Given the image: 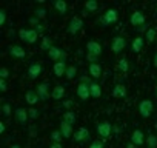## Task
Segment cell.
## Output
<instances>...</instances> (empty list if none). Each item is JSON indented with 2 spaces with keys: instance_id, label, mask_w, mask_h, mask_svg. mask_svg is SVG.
<instances>
[{
  "instance_id": "obj_42",
  "label": "cell",
  "mask_w": 157,
  "mask_h": 148,
  "mask_svg": "<svg viewBox=\"0 0 157 148\" xmlns=\"http://www.w3.org/2000/svg\"><path fill=\"white\" fill-rule=\"evenodd\" d=\"M86 60L91 62V63H97L99 57H96V56H93V54H86Z\"/></svg>"
},
{
  "instance_id": "obj_45",
  "label": "cell",
  "mask_w": 157,
  "mask_h": 148,
  "mask_svg": "<svg viewBox=\"0 0 157 148\" xmlns=\"http://www.w3.org/2000/svg\"><path fill=\"white\" fill-rule=\"evenodd\" d=\"M80 82H83V84H91V80H90L88 76H82V77H80Z\"/></svg>"
},
{
  "instance_id": "obj_11",
  "label": "cell",
  "mask_w": 157,
  "mask_h": 148,
  "mask_svg": "<svg viewBox=\"0 0 157 148\" xmlns=\"http://www.w3.org/2000/svg\"><path fill=\"white\" fill-rule=\"evenodd\" d=\"M86 54H93L96 57H100L102 56V45L96 40H90L86 43Z\"/></svg>"
},
{
  "instance_id": "obj_43",
  "label": "cell",
  "mask_w": 157,
  "mask_h": 148,
  "mask_svg": "<svg viewBox=\"0 0 157 148\" xmlns=\"http://www.w3.org/2000/svg\"><path fill=\"white\" fill-rule=\"evenodd\" d=\"M72 103H74L72 100H65V102H63V107H65L66 110H69V108L72 107Z\"/></svg>"
},
{
  "instance_id": "obj_4",
  "label": "cell",
  "mask_w": 157,
  "mask_h": 148,
  "mask_svg": "<svg viewBox=\"0 0 157 148\" xmlns=\"http://www.w3.org/2000/svg\"><path fill=\"white\" fill-rule=\"evenodd\" d=\"M83 19L82 17H78V16H74L71 17V20L68 22V33L71 36H75L77 33H80L83 29Z\"/></svg>"
},
{
  "instance_id": "obj_41",
  "label": "cell",
  "mask_w": 157,
  "mask_h": 148,
  "mask_svg": "<svg viewBox=\"0 0 157 148\" xmlns=\"http://www.w3.org/2000/svg\"><path fill=\"white\" fill-rule=\"evenodd\" d=\"M5 22H6V11L0 10V25H5Z\"/></svg>"
},
{
  "instance_id": "obj_52",
  "label": "cell",
  "mask_w": 157,
  "mask_h": 148,
  "mask_svg": "<svg viewBox=\"0 0 157 148\" xmlns=\"http://www.w3.org/2000/svg\"><path fill=\"white\" fill-rule=\"evenodd\" d=\"M155 43H157V39H155Z\"/></svg>"
},
{
  "instance_id": "obj_18",
  "label": "cell",
  "mask_w": 157,
  "mask_h": 148,
  "mask_svg": "<svg viewBox=\"0 0 157 148\" xmlns=\"http://www.w3.org/2000/svg\"><path fill=\"white\" fill-rule=\"evenodd\" d=\"M10 56L11 57H16V59H23L26 56V51L20 45H11L10 46Z\"/></svg>"
},
{
  "instance_id": "obj_32",
  "label": "cell",
  "mask_w": 157,
  "mask_h": 148,
  "mask_svg": "<svg viewBox=\"0 0 157 148\" xmlns=\"http://www.w3.org/2000/svg\"><path fill=\"white\" fill-rule=\"evenodd\" d=\"M146 145H148V148H157V136L155 134H148Z\"/></svg>"
},
{
  "instance_id": "obj_48",
  "label": "cell",
  "mask_w": 157,
  "mask_h": 148,
  "mask_svg": "<svg viewBox=\"0 0 157 148\" xmlns=\"http://www.w3.org/2000/svg\"><path fill=\"white\" fill-rule=\"evenodd\" d=\"M152 63H154V66L157 68V53L154 54V60H152Z\"/></svg>"
},
{
  "instance_id": "obj_22",
  "label": "cell",
  "mask_w": 157,
  "mask_h": 148,
  "mask_svg": "<svg viewBox=\"0 0 157 148\" xmlns=\"http://www.w3.org/2000/svg\"><path fill=\"white\" fill-rule=\"evenodd\" d=\"M60 133H62V136L65 137V139H69V137H72V125H69V123H66V122H60Z\"/></svg>"
},
{
  "instance_id": "obj_38",
  "label": "cell",
  "mask_w": 157,
  "mask_h": 148,
  "mask_svg": "<svg viewBox=\"0 0 157 148\" xmlns=\"http://www.w3.org/2000/svg\"><path fill=\"white\" fill-rule=\"evenodd\" d=\"M90 148H103V140H93L91 142V145H90Z\"/></svg>"
},
{
  "instance_id": "obj_39",
  "label": "cell",
  "mask_w": 157,
  "mask_h": 148,
  "mask_svg": "<svg viewBox=\"0 0 157 148\" xmlns=\"http://www.w3.org/2000/svg\"><path fill=\"white\" fill-rule=\"evenodd\" d=\"M28 22H29V25H33V26H34V29L40 25V20H39L36 16H34V17H29V20H28Z\"/></svg>"
},
{
  "instance_id": "obj_17",
  "label": "cell",
  "mask_w": 157,
  "mask_h": 148,
  "mask_svg": "<svg viewBox=\"0 0 157 148\" xmlns=\"http://www.w3.org/2000/svg\"><path fill=\"white\" fill-rule=\"evenodd\" d=\"M14 117H16V120H17L20 125H25V123L28 122V119H29L28 110H25V108H17V110L14 111Z\"/></svg>"
},
{
  "instance_id": "obj_36",
  "label": "cell",
  "mask_w": 157,
  "mask_h": 148,
  "mask_svg": "<svg viewBox=\"0 0 157 148\" xmlns=\"http://www.w3.org/2000/svg\"><path fill=\"white\" fill-rule=\"evenodd\" d=\"M28 114H29V119L36 120V119L40 116V111H39L37 108H29V110H28Z\"/></svg>"
},
{
  "instance_id": "obj_9",
  "label": "cell",
  "mask_w": 157,
  "mask_h": 148,
  "mask_svg": "<svg viewBox=\"0 0 157 148\" xmlns=\"http://www.w3.org/2000/svg\"><path fill=\"white\" fill-rule=\"evenodd\" d=\"M66 69H68V65H66V59H62L59 62L54 63L52 66V71H54V76L56 77H62L66 74Z\"/></svg>"
},
{
  "instance_id": "obj_6",
  "label": "cell",
  "mask_w": 157,
  "mask_h": 148,
  "mask_svg": "<svg viewBox=\"0 0 157 148\" xmlns=\"http://www.w3.org/2000/svg\"><path fill=\"white\" fill-rule=\"evenodd\" d=\"M125 48H126V39H125V37L116 36V37L111 40V49H113L114 54H120Z\"/></svg>"
},
{
  "instance_id": "obj_49",
  "label": "cell",
  "mask_w": 157,
  "mask_h": 148,
  "mask_svg": "<svg viewBox=\"0 0 157 148\" xmlns=\"http://www.w3.org/2000/svg\"><path fill=\"white\" fill-rule=\"evenodd\" d=\"M126 148H136V145H134V143H132V142H129V143H128V145H126Z\"/></svg>"
},
{
  "instance_id": "obj_3",
  "label": "cell",
  "mask_w": 157,
  "mask_h": 148,
  "mask_svg": "<svg viewBox=\"0 0 157 148\" xmlns=\"http://www.w3.org/2000/svg\"><path fill=\"white\" fill-rule=\"evenodd\" d=\"M137 110H139V114H140L143 119H148V117H151V116H152L154 103H152V100H149V99H143V100H140V102H139Z\"/></svg>"
},
{
  "instance_id": "obj_37",
  "label": "cell",
  "mask_w": 157,
  "mask_h": 148,
  "mask_svg": "<svg viewBox=\"0 0 157 148\" xmlns=\"http://www.w3.org/2000/svg\"><path fill=\"white\" fill-rule=\"evenodd\" d=\"M10 77V69L6 68V66H3V68H0V79H8Z\"/></svg>"
},
{
  "instance_id": "obj_35",
  "label": "cell",
  "mask_w": 157,
  "mask_h": 148,
  "mask_svg": "<svg viewBox=\"0 0 157 148\" xmlns=\"http://www.w3.org/2000/svg\"><path fill=\"white\" fill-rule=\"evenodd\" d=\"M11 111H13V108H11L10 103H3V105H2V113H3V116L10 117V116H11Z\"/></svg>"
},
{
  "instance_id": "obj_31",
  "label": "cell",
  "mask_w": 157,
  "mask_h": 148,
  "mask_svg": "<svg viewBox=\"0 0 157 148\" xmlns=\"http://www.w3.org/2000/svg\"><path fill=\"white\" fill-rule=\"evenodd\" d=\"M52 46H54V45H52V40H51L49 37L43 36V37H42V43H40V48H42V49H45V51H49V49H51Z\"/></svg>"
},
{
  "instance_id": "obj_16",
  "label": "cell",
  "mask_w": 157,
  "mask_h": 148,
  "mask_svg": "<svg viewBox=\"0 0 157 148\" xmlns=\"http://www.w3.org/2000/svg\"><path fill=\"white\" fill-rule=\"evenodd\" d=\"M131 142H132L136 146H140V145H143V143L146 142L143 131H142V130H134V131L131 133Z\"/></svg>"
},
{
  "instance_id": "obj_24",
  "label": "cell",
  "mask_w": 157,
  "mask_h": 148,
  "mask_svg": "<svg viewBox=\"0 0 157 148\" xmlns=\"http://www.w3.org/2000/svg\"><path fill=\"white\" fill-rule=\"evenodd\" d=\"M54 8H56V11L59 13V14H66V11H68V3L65 2V0H54Z\"/></svg>"
},
{
  "instance_id": "obj_10",
  "label": "cell",
  "mask_w": 157,
  "mask_h": 148,
  "mask_svg": "<svg viewBox=\"0 0 157 148\" xmlns=\"http://www.w3.org/2000/svg\"><path fill=\"white\" fill-rule=\"evenodd\" d=\"M72 137H74V140H75V142H78V143L86 142V140L90 139V130H88V128H85V127H80L77 131H74Z\"/></svg>"
},
{
  "instance_id": "obj_30",
  "label": "cell",
  "mask_w": 157,
  "mask_h": 148,
  "mask_svg": "<svg viewBox=\"0 0 157 148\" xmlns=\"http://www.w3.org/2000/svg\"><path fill=\"white\" fill-rule=\"evenodd\" d=\"M65 77L68 80H74L77 77V68L74 65H68V69H66V74H65Z\"/></svg>"
},
{
  "instance_id": "obj_14",
  "label": "cell",
  "mask_w": 157,
  "mask_h": 148,
  "mask_svg": "<svg viewBox=\"0 0 157 148\" xmlns=\"http://www.w3.org/2000/svg\"><path fill=\"white\" fill-rule=\"evenodd\" d=\"M36 91H37V94H39L40 100H43V102H45V100H48V99H49V96H51V94H49V85H48L46 82L39 84Z\"/></svg>"
},
{
  "instance_id": "obj_33",
  "label": "cell",
  "mask_w": 157,
  "mask_h": 148,
  "mask_svg": "<svg viewBox=\"0 0 157 148\" xmlns=\"http://www.w3.org/2000/svg\"><path fill=\"white\" fill-rule=\"evenodd\" d=\"M49 139H51L52 142H60V143H62V139H63V136H62L60 130H54V131L49 134Z\"/></svg>"
},
{
  "instance_id": "obj_23",
  "label": "cell",
  "mask_w": 157,
  "mask_h": 148,
  "mask_svg": "<svg viewBox=\"0 0 157 148\" xmlns=\"http://www.w3.org/2000/svg\"><path fill=\"white\" fill-rule=\"evenodd\" d=\"M99 10V3L96 0H86L85 5H83V11L85 14H91V13H96Z\"/></svg>"
},
{
  "instance_id": "obj_40",
  "label": "cell",
  "mask_w": 157,
  "mask_h": 148,
  "mask_svg": "<svg viewBox=\"0 0 157 148\" xmlns=\"http://www.w3.org/2000/svg\"><path fill=\"white\" fill-rule=\"evenodd\" d=\"M6 90H8L6 80H5V79H0V91H2V93H6Z\"/></svg>"
},
{
  "instance_id": "obj_5",
  "label": "cell",
  "mask_w": 157,
  "mask_h": 148,
  "mask_svg": "<svg viewBox=\"0 0 157 148\" xmlns=\"http://www.w3.org/2000/svg\"><path fill=\"white\" fill-rule=\"evenodd\" d=\"M96 131H97V134L105 140V139H108V137H111V131H113V125H111V122H108V120H103V122H99L97 123V127H96Z\"/></svg>"
},
{
  "instance_id": "obj_51",
  "label": "cell",
  "mask_w": 157,
  "mask_h": 148,
  "mask_svg": "<svg viewBox=\"0 0 157 148\" xmlns=\"http://www.w3.org/2000/svg\"><path fill=\"white\" fill-rule=\"evenodd\" d=\"M154 94H155V97H157V87H155V91H154Z\"/></svg>"
},
{
  "instance_id": "obj_26",
  "label": "cell",
  "mask_w": 157,
  "mask_h": 148,
  "mask_svg": "<svg viewBox=\"0 0 157 148\" xmlns=\"http://www.w3.org/2000/svg\"><path fill=\"white\" fill-rule=\"evenodd\" d=\"M90 91H91V97H94V99H99L102 96V88L97 82H93L90 85Z\"/></svg>"
},
{
  "instance_id": "obj_20",
  "label": "cell",
  "mask_w": 157,
  "mask_h": 148,
  "mask_svg": "<svg viewBox=\"0 0 157 148\" xmlns=\"http://www.w3.org/2000/svg\"><path fill=\"white\" fill-rule=\"evenodd\" d=\"M25 100H26L31 107H34V105L40 100V97H39L37 91H34V90H28V91L25 93Z\"/></svg>"
},
{
  "instance_id": "obj_27",
  "label": "cell",
  "mask_w": 157,
  "mask_h": 148,
  "mask_svg": "<svg viewBox=\"0 0 157 148\" xmlns=\"http://www.w3.org/2000/svg\"><path fill=\"white\" fill-rule=\"evenodd\" d=\"M62 120H63V122H66V123H69V125H72V123H75L77 116H75V113H74V111H65V113H63V116H62Z\"/></svg>"
},
{
  "instance_id": "obj_21",
  "label": "cell",
  "mask_w": 157,
  "mask_h": 148,
  "mask_svg": "<svg viewBox=\"0 0 157 148\" xmlns=\"http://www.w3.org/2000/svg\"><path fill=\"white\" fill-rule=\"evenodd\" d=\"M63 97H65V87L56 85V87L52 88V91H51V99H54V100H62Z\"/></svg>"
},
{
  "instance_id": "obj_19",
  "label": "cell",
  "mask_w": 157,
  "mask_h": 148,
  "mask_svg": "<svg viewBox=\"0 0 157 148\" xmlns=\"http://www.w3.org/2000/svg\"><path fill=\"white\" fill-rule=\"evenodd\" d=\"M88 72H90V76H91L93 79H99V77L102 76V72H103V69H102L100 63H90Z\"/></svg>"
},
{
  "instance_id": "obj_28",
  "label": "cell",
  "mask_w": 157,
  "mask_h": 148,
  "mask_svg": "<svg viewBox=\"0 0 157 148\" xmlns=\"http://www.w3.org/2000/svg\"><path fill=\"white\" fill-rule=\"evenodd\" d=\"M155 39H157V29H155V28H148L146 33H145V42L151 43V42H154Z\"/></svg>"
},
{
  "instance_id": "obj_7",
  "label": "cell",
  "mask_w": 157,
  "mask_h": 148,
  "mask_svg": "<svg viewBox=\"0 0 157 148\" xmlns=\"http://www.w3.org/2000/svg\"><path fill=\"white\" fill-rule=\"evenodd\" d=\"M93 84V82H91ZM91 84H83V82H80L77 85V96H78V99H80L82 102H86L90 97H91V91H90V85Z\"/></svg>"
},
{
  "instance_id": "obj_50",
  "label": "cell",
  "mask_w": 157,
  "mask_h": 148,
  "mask_svg": "<svg viewBox=\"0 0 157 148\" xmlns=\"http://www.w3.org/2000/svg\"><path fill=\"white\" fill-rule=\"evenodd\" d=\"M10 148H22V146H20V145H17V143H14V145H11Z\"/></svg>"
},
{
  "instance_id": "obj_8",
  "label": "cell",
  "mask_w": 157,
  "mask_h": 148,
  "mask_svg": "<svg viewBox=\"0 0 157 148\" xmlns=\"http://www.w3.org/2000/svg\"><path fill=\"white\" fill-rule=\"evenodd\" d=\"M145 20H146V17H145V14H143L142 11H134V13L131 14V17H129L131 25L136 26V28L143 26V25H145Z\"/></svg>"
},
{
  "instance_id": "obj_34",
  "label": "cell",
  "mask_w": 157,
  "mask_h": 148,
  "mask_svg": "<svg viewBox=\"0 0 157 148\" xmlns=\"http://www.w3.org/2000/svg\"><path fill=\"white\" fill-rule=\"evenodd\" d=\"M34 16H36L39 20H42V19L46 17V10H45V8H37V10L34 11Z\"/></svg>"
},
{
  "instance_id": "obj_13",
  "label": "cell",
  "mask_w": 157,
  "mask_h": 148,
  "mask_svg": "<svg viewBox=\"0 0 157 148\" xmlns=\"http://www.w3.org/2000/svg\"><path fill=\"white\" fill-rule=\"evenodd\" d=\"M42 71H43V68H42L40 63H31V65L28 66L26 74H28V77H29L31 80H36L40 74H42Z\"/></svg>"
},
{
  "instance_id": "obj_2",
  "label": "cell",
  "mask_w": 157,
  "mask_h": 148,
  "mask_svg": "<svg viewBox=\"0 0 157 148\" xmlns=\"http://www.w3.org/2000/svg\"><path fill=\"white\" fill-rule=\"evenodd\" d=\"M39 36H40V34H39V33H37V29H34V28H31V29L20 28V29H19V39H20V40H23V42H26V43H29V45L36 43Z\"/></svg>"
},
{
  "instance_id": "obj_12",
  "label": "cell",
  "mask_w": 157,
  "mask_h": 148,
  "mask_svg": "<svg viewBox=\"0 0 157 148\" xmlns=\"http://www.w3.org/2000/svg\"><path fill=\"white\" fill-rule=\"evenodd\" d=\"M48 57H49L51 60H54V62H59V60H62V59H66V53H65L62 48H59V46H52V48L48 51Z\"/></svg>"
},
{
  "instance_id": "obj_46",
  "label": "cell",
  "mask_w": 157,
  "mask_h": 148,
  "mask_svg": "<svg viewBox=\"0 0 157 148\" xmlns=\"http://www.w3.org/2000/svg\"><path fill=\"white\" fill-rule=\"evenodd\" d=\"M36 29H37V33H39V34H42V33H43V31H45V29H46V28H45V26H43V25H39V26H37V28H36Z\"/></svg>"
},
{
  "instance_id": "obj_44",
  "label": "cell",
  "mask_w": 157,
  "mask_h": 148,
  "mask_svg": "<svg viewBox=\"0 0 157 148\" xmlns=\"http://www.w3.org/2000/svg\"><path fill=\"white\" fill-rule=\"evenodd\" d=\"M49 148H63V146H62L60 142H52V143L49 145Z\"/></svg>"
},
{
  "instance_id": "obj_1",
  "label": "cell",
  "mask_w": 157,
  "mask_h": 148,
  "mask_svg": "<svg viewBox=\"0 0 157 148\" xmlns=\"http://www.w3.org/2000/svg\"><path fill=\"white\" fill-rule=\"evenodd\" d=\"M119 20V13H117V10H106L100 17H99V22H100V25L102 26H109V25H113V23H116Z\"/></svg>"
},
{
  "instance_id": "obj_15",
  "label": "cell",
  "mask_w": 157,
  "mask_h": 148,
  "mask_svg": "<svg viewBox=\"0 0 157 148\" xmlns=\"http://www.w3.org/2000/svg\"><path fill=\"white\" fill-rule=\"evenodd\" d=\"M111 94H113V97H116V99H125L126 94H128V90H126V87H125L123 84H117V85H114Z\"/></svg>"
},
{
  "instance_id": "obj_25",
  "label": "cell",
  "mask_w": 157,
  "mask_h": 148,
  "mask_svg": "<svg viewBox=\"0 0 157 148\" xmlns=\"http://www.w3.org/2000/svg\"><path fill=\"white\" fill-rule=\"evenodd\" d=\"M143 46H145V39L143 37H136L132 40V43H131V49L134 53H140L143 49Z\"/></svg>"
},
{
  "instance_id": "obj_29",
  "label": "cell",
  "mask_w": 157,
  "mask_h": 148,
  "mask_svg": "<svg viewBox=\"0 0 157 148\" xmlns=\"http://www.w3.org/2000/svg\"><path fill=\"white\" fill-rule=\"evenodd\" d=\"M117 69H119L120 72H123V74L128 72V71H129V62H128L125 57H123V59H119V60H117Z\"/></svg>"
},
{
  "instance_id": "obj_47",
  "label": "cell",
  "mask_w": 157,
  "mask_h": 148,
  "mask_svg": "<svg viewBox=\"0 0 157 148\" xmlns=\"http://www.w3.org/2000/svg\"><path fill=\"white\" fill-rule=\"evenodd\" d=\"M5 130H6V125H5V122H0V133H5Z\"/></svg>"
}]
</instances>
